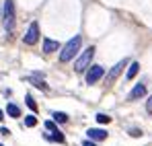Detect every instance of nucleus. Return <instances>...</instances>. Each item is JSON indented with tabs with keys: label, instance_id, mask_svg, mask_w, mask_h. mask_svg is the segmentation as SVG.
Here are the masks:
<instances>
[{
	"label": "nucleus",
	"instance_id": "5",
	"mask_svg": "<svg viewBox=\"0 0 152 146\" xmlns=\"http://www.w3.org/2000/svg\"><path fill=\"white\" fill-rule=\"evenodd\" d=\"M127 64H129V60L127 58H124V60H119L115 66H111V70L105 74V80H107V84H111V82H115L117 78H119V74L124 72V68H126Z\"/></svg>",
	"mask_w": 152,
	"mask_h": 146
},
{
	"label": "nucleus",
	"instance_id": "14",
	"mask_svg": "<svg viewBox=\"0 0 152 146\" xmlns=\"http://www.w3.org/2000/svg\"><path fill=\"white\" fill-rule=\"evenodd\" d=\"M25 103L29 105V109H31L33 113H37V103H35V99L31 97V95H27V97H25Z\"/></svg>",
	"mask_w": 152,
	"mask_h": 146
},
{
	"label": "nucleus",
	"instance_id": "17",
	"mask_svg": "<svg viewBox=\"0 0 152 146\" xmlns=\"http://www.w3.org/2000/svg\"><path fill=\"white\" fill-rule=\"evenodd\" d=\"M129 136H134V138H140V136H142V130H138V128H132V130H129Z\"/></svg>",
	"mask_w": 152,
	"mask_h": 146
},
{
	"label": "nucleus",
	"instance_id": "15",
	"mask_svg": "<svg viewBox=\"0 0 152 146\" xmlns=\"http://www.w3.org/2000/svg\"><path fill=\"white\" fill-rule=\"evenodd\" d=\"M25 125H27V128H35V125H37V117H35V113H31V115H27V117H25Z\"/></svg>",
	"mask_w": 152,
	"mask_h": 146
},
{
	"label": "nucleus",
	"instance_id": "19",
	"mask_svg": "<svg viewBox=\"0 0 152 146\" xmlns=\"http://www.w3.org/2000/svg\"><path fill=\"white\" fill-rule=\"evenodd\" d=\"M82 146H97V142H95V140H84Z\"/></svg>",
	"mask_w": 152,
	"mask_h": 146
},
{
	"label": "nucleus",
	"instance_id": "16",
	"mask_svg": "<svg viewBox=\"0 0 152 146\" xmlns=\"http://www.w3.org/2000/svg\"><path fill=\"white\" fill-rule=\"evenodd\" d=\"M97 122H99V123H109V122H111V117L105 115V113H97Z\"/></svg>",
	"mask_w": 152,
	"mask_h": 146
},
{
	"label": "nucleus",
	"instance_id": "9",
	"mask_svg": "<svg viewBox=\"0 0 152 146\" xmlns=\"http://www.w3.org/2000/svg\"><path fill=\"white\" fill-rule=\"evenodd\" d=\"M60 48H62V45H60L56 39H45V41H43V51H45V54H53V51H58Z\"/></svg>",
	"mask_w": 152,
	"mask_h": 146
},
{
	"label": "nucleus",
	"instance_id": "7",
	"mask_svg": "<svg viewBox=\"0 0 152 146\" xmlns=\"http://www.w3.org/2000/svg\"><path fill=\"white\" fill-rule=\"evenodd\" d=\"M144 95H146V80H144V82H138V84L129 91L127 101H138V99H142Z\"/></svg>",
	"mask_w": 152,
	"mask_h": 146
},
{
	"label": "nucleus",
	"instance_id": "22",
	"mask_svg": "<svg viewBox=\"0 0 152 146\" xmlns=\"http://www.w3.org/2000/svg\"><path fill=\"white\" fill-rule=\"evenodd\" d=\"M0 17H2V10H0Z\"/></svg>",
	"mask_w": 152,
	"mask_h": 146
},
{
	"label": "nucleus",
	"instance_id": "11",
	"mask_svg": "<svg viewBox=\"0 0 152 146\" xmlns=\"http://www.w3.org/2000/svg\"><path fill=\"white\" fill-rule=\"evenodd\" d=\"M140 72V64L138 62H132L129 66H127V74H126V78L127 80H132V78H136V74Z\"/></svg>",
	"mask_w": 152,
	"mask_h": 146
},
{
	"label": "nucleus",
	"instance_id": "23",
	"mask_svg": "<svg viewBox=\"0 0 152 146\" xmlns=\"http://www.w3.org/2000/svg\"><path fill=\"white\" fill-rule=\"evenodd\" d=\"M0 146H2V144H0Z\"/></svg>",
	"mask_w": 152,
	"mask_h": 146
},
{
	"label": "nucleus",
	"instance_id": "8",
	"mask_svg": "<svg viewBox=\"0 0 152 146\" xmlns=\"http://www.w3.org/2000/svg\"><path fill=\"white\" fill-rule=\"evenodd\" d=\"M86 136H88V140L103 142V140H107V130H103V128H91V130H86Z\"/></svg>",
	"mask_w": 152,
	"mask_h": 146
},
{
	"label": "nucleus",
	"instance_id": "6",
	"mask_svg": "<svg viewBox=\"0 0 152 146\" xmlns=\"http://www.w3.org/2000/svg\"><path fill=\"white\" fill-rule=\"evenodd\" d=\"M105 76V68L101 64H91V68L86 70V84H97Z\"/></svg>",
	"mask_w": 152,
	"mask_h": 146
},
{
	"label": "nucleus",
	"instance_id": "2",
	"mask_svg": "<svg viewBox=\"0 0 152 146\" xmlns=\"http://www.w3.org/2000/svg\"><path fill=\"white\" fill-rule=\"evenodd\" d=\"M93 58H95V45H91V48L82 49V54L78 56V60L74 62V72H78V74L86 72V70L91 68V62H93Z\"/></svg>",
	"mask_w": 152,
	"mask_h": 146
},
{
	"label": "nucleus",
	"instance_id": "3",
	"mask_svg": "<svg viewBox=\"0 0 152 146\" xmlns=\"http://www.w3.org/2000/svg\"><path fill=\"white\" fill-rule=\"evenodd\" d=\"M15 17H17L15 0H4V6H2V25H4L6 31L12 29V25H15Z\"/></svg>",
	"mask_w": 152,
	"mask_h": 146
},
{
	"label": "nucleus",
	"instance_id": "1",
	"mask_svg": "<svg viewBox=\"0 0 152 146\" xmlns=\"http://www.w3.org/2000/svg\"><path fill=\"white\" fill-rule=\"evenodd\" d=\"M80 49H82V37H80V35H74V37L64 45V48L60 49V62H62V64L70 62V60L74 58Z\"/></svg>",
	"mask_w": 152,
	"mask_h": 146
},
{
	"label": "nucleus",
	"instance_id": "21",
	"mask_svg": "<svg viewBox=\"0 0 152 146\" xmlns=\"http://www.w3.org/2000/svg\"><path fill=\"white\" fill-rule=\"evenodd\" d=\"M2 120H4V111L0 109V122H2Z\"/></svg>",
	"mask_w": 152,
	"mask_h": 146
},
{
	"label": "nucleus",
	"instance_id": "20",
	"mask_svg": "<svg viewBox=\"0 0 152 146\" xmlns=\"http://www.w3.org/2000/svg\"><path fill=\"white\" fill-rule=\"evenodd\" d=\"M0 132H2L4 136H8V134H10V130H8V128H0Z\"/></svg>",
	"mask_w": 152,
	"mask_h": 146
},
{
	"label": "nucleus",
	"instance_id": "12",
	"mask_svg": "<svg viewBox=\"0 0 152 146\" xmlns=\"http://www.w3.org/2000/svg\"><path fill=\"white\" fill-rule=\"evenodd\" d=\"M51 120L56 123H66L70 117H68V113H64V111H53V113H51Z\"/></svg>",
	"mask_w": 152,
	"mask_h": 146
},
{
	"label": "nucleus",
	"instance_id": "4",
	"mask_svg": "<svg viewBox=\"0 0 152 146\" xmlns=\"http://www.w3.org/2000/svg\"><path fill=\"white\" fill-rule=\"evenodd\" d=\"M39 23L37 21H33V23L29 25V29H27V33L23 35V43L25 45H35L37 41H39Z\"/></svg>",
	"mask_w": 152,
	"mask_h": 146
},
{
	"label": "nucleus",
	"instance_id": "13",
	"mask_svg": "<svg viewBox=\"0 0 152 146\" xmlns=\"http://www.w3.org/2000/svg\"><path fill=\"white\" fill-rule=\"evenodd\" d=\"M31 84H35V87H37V89H41V91H48V84H45V80L41 78V74L33 76V78H31Z\"/></svg>",
	"mask_w": 152,
	"mask_h": 146
},
{
	"label": "nucleus",
	"instance_id": "18",
	"mask_svg": "<svg viewBox=\"0 0 152 146\" xmlns=\"http://www.w3.org/2000/svg\"><path fill=\"white\" fill-rule=\"evenodd\" d=\"M146 111H148V113H152V95L148 97V101H146Z\"/></svg>",
	"mask_w": 152,
	"mask_h": 146
},
{
	"label": "nucleus",
	"instance_id": "10",
	"mask_svg": "<svg viewBox=\"0 0 152 146\" xmlns=\"http://www.w3.org/2000/svg\"><path fill=\"white\" fill-rule=\"evenodd\" d=\"M6 113H8L10 117H15V120L21 117V109H19L17 103H8V105H6Z\"/></svg>",
	"mask_w": 152,
	"mask_h": 146
}]
</instances>
